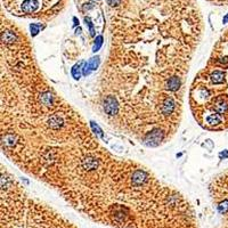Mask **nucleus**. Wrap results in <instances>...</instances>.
Wrapping results in <instances>:
<instances>
[{
    "label": "nucleus",
    "mask_w": 228,
    "mask_h": 228,
    "mask_svg": "<svg viewBox=\"0 0 228 228\" xmlns=\"http://www.w3.org/2000/svg\"><path fill=\"white\" fill-rule=\"evenodd\" d=\"M1 147L15 165L104 225L173 228L189 206L146 168L103 147L31 54L1 63Z\"/></svg>",
    "instance_id": "obj_1"
},
{
    "label": "nucleus",
    "mask_w": 228,
    "mask_h": 228,
    "mask_svg": "<svg viewBox=\"0 0 228 228\" xmlns=\"http://www.w3.org/2000/svg\"><path fill=\"white\" fill-rule=\"evenodd\" d=\"M111 49L101 78L113 125L159 146L179 125L185 79L201 40L196 0H106Z\"/></svg>",
    "instance_id": "obj_2"
},
{
    "label": "nucleus",
    "mask_w": 228,
    "mask_h": 228,
    "mask_svg": "<svg viewBox=\"0 0 228 228\" xmlns=\"http://www.w3.org/2000/svg\"><path fill=\"white\" fill-rule=\"evenodd\" d=\"M66 0H2L9 13L21 17L48 20L65 7Z\"/></svg>",
    "instance_id": "obj_3"
},
{
    "label": "nucleus",
    "mask_w": 228,
    "mask_h": 228,
    "mask_svg": "<svg viewBox=\"0 0 228 228\" xmlns=\"http://www.w3.org/2000/svg\"><path fill=\"white\" fill-rule=\"evenodd\" d=\"M206 1L217 6H228V0H206Z\"/></svg>",
    "instance_id": "obj_4"
},
{
    "label": "nucleus",
    "mask_w": 228,
    "mask_h": 228,
    "mask_svg": "<svg viewBox=\"0 0 228 228\" xmlns=\"http://www.w3.org/2000/svg\"><path fill=\"white\" fill-rule=\"evenodd\" d=\"M80 65H75L72 68V75L74 76V79H80Z\"/></svg>",
    "instance_id": "obj_5"
},
{
    "label": "nucleus",
    "mask_w": 228,
    "mask_h": 228,
    "mask_svg": "<svg viewBox=\"0 0 228 228\" xmlns=\"http://www.w3.org/2000/svg\"><path fill=\"white\" fill-rule=\"evenodd\" d=\"M96 44H95V47H94V52H97L99 48H101V46L103 44V37L102 36H98V37L96 38Z\"/></svg>",
    "instance_id": "obj_6"
}]
</instances>
